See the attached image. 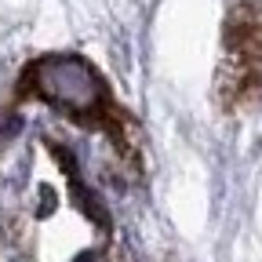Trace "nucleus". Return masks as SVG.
Wrapping results in <instances>:
<instances>
[{"label": "nucleus", "instance_id": "obj_2", "mask_svg": "<svg viewBox=\"0 0 262 262\" xmlns=\"http://www.w3.org/2000/svg\"><path fill=\"white\" fill-rule=\"evenodd\" d=\"M222 113H244L262 98V0H233L222 29V62L215 73Z\"/></svg>", "mask_w": 262, "mask_h": 262}, {"label": "nucleus", "instance_id": "obj_3", "mask_svg": "<svg viewBox=\"0 0 262 262\" xmlns=\"http://www.w3.org/2000/svg\"><path fill=\"white\" fill-rule=\"evenodd\" d=\"M73 262H98V255H95V251H80Z\"/></svg>", "mask_w": 262, "mask_h": 262}, {"label": "nucleus", "instance_id": "obj_1", "mask_svg": "<svg viewBox=\"0 0 262 262\" xmlns=\"http://www.w3.org/2000/svg\"><path fill=\"white\" fill-rule=\"evenodd\" d=\"M18 98L48 102L70 120H77L91 131H102L135 164V146H131L127 131H124V110L113 102V91L102 80V73L91 62H84L80 55L55 51V55L33 58L18 77Z\"/></svg>", "mask_w": 262, "mask_h": 262}]
</instances>
